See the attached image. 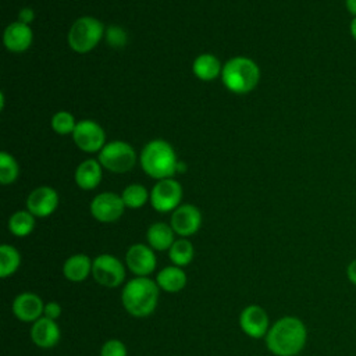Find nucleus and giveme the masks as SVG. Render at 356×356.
Masks as SVG:
<instances>
[{"label":"nucleus","instance_id":"obj_1","mask_svg":"<svg viewBox=\"0 0 356 356\" xmlns=\"http://www.w3.org/2000/svg\"><path fill=\"white\" fill-rule=\"evenodd\" d=\"M266 346L275 356H296L307 341L305 323L295 316L277 320L266 334Z\"/></svg>","mask_w":356,"mask_h":356},{"label":"nucleus","instance_id":"obj_2","mask_svg":"<svg viewBox=\"0 0 356 356\" xmlns=\"http://www.w3.org/2000/svg\"><path fill=\"white\" fill-rule=\"evenodd\" d=\"M159 291L157 282L149 277H135L122 288V306L134 317H147L156 310Z\"/></svg>","mask_w":356,"mask_h":356},{"label":"nucleus","instance_id":"obj_3","mask_svg":"<svg viewBox=\"0 0 356 356\" xmlns=\"http://www.w3.org/2000/svg\"><path fill=\"white\" fill-rule=\"evenodd\" d=\"M142 170L152 178L160 181L177 174L178 157L174 147L164 139H153L145 145L139 156Z\"/></svg>","mask_w":356,"mask_h":356},{"label":"nucleus","instance_id":"obj_4","mask_svg":"<svg viewBox=\"0 0 356 356\" xmlns=\"http://www.w3.org/2000/svg\"><path fill=\"white\" fill-rule=\"evenodd\" d=\"M221 79L229 92L235 95H246L257 86L260 68L252 58L236 56L222 65Z\"/></svg>","mask_w":356,"mask_h":356},{"label":"nucleus","instance_id":"obj_5","mask_svg":"<svg viewBox=\"0 0 356 356\" xmlns=\"http://www.w3.org/2000/svg\"><path fill=\"white\" fill-rule=\"evenodd\" d=\"M104 32V25L97 18L85 15L74 21L68 31L67 40L75 53L85 54L99 44Z\"/></svg>","mask_w":356,"mask_h":356},{"label":"nucleus","instance_id":"obj_6","mask_svg":"<svg viewBox=\"0 0 356 356\" xmlns=\"http://www.w3.org/2000/svg\"><path fill=\"white\" fill-rule=\"evenodd\" d=\"M99 163L103 168L124 174L134 168L136 163V153L134 147L124 140H111L99 152Z\"/></svg>","mask_w":356,"mask_h":356},{"label":"nucleus","instance_id":"obj_7","mask_svg":"<svg viewBox=\"0 0 356 356\" xmlns=\"http://www.w3.org/2000/svg\"><path fill=\"white\" fill-rule=\"evenodd\" d=\"M92 275L97 284L106 288H117L125 280V267L114 254L102 253L93 259Z\"/></svg>","mask_w":356,"mask_h":356},{"label":"nucleus","instance_id":"obj_8","mask_svg":"<svg viewBox=\"0 0 356 356\" xmlns=\"http://www.w3.org/2000/svg\"><path fill=\"white\" fill-rule=\"evenodd\" d=\"M182 200V186L174 178L157 181L150 191V204L159 213L174 211Z\"/></svg>","mask_w":356,"mask_h":356},{"label":"nucleus","instance_id":"obj_9","mask_svg":"<svg viewBox=\"0 0 356 356\" xmlns=\"http://www.w3.org/2000/svg\"><path fill=\"white\" fill-rule=\"evenodd\" d=\"M74 143L85 153H96L106 145L104 129L92 120H82L76 122L72 132Z\"/></svg>","mask_w":356,"mask_h":356},{"label":"nucleus","instance_id":"obj_10","mask_svg":"<svg viewBox=\"0 0 356 356\" xmlns=\"http://www.w3.org/2000/svg\"><path fill=\"white\" fill-rule=\"evenodd\" d=\"M125 204L121 195L102 192L90 202V214L100 222H114L124 214Z\"/></svg>","mask_w":356,"mask_h":356},{"label":"nucleus","instance_id":"obj_11","mask_svg":"<svg viewBox=\"0 0 356 356\" xmlns=\"http://www.w3.org/2000/svg\"><path fill=\"white\" fill-rule=\"evenodd\" d=\"M125 266L136 277H147L157 266L154 250L145 243L131 245L125 253Z\"/></svg>","mask_w":356,"mask_h":356},{"label":"nucleus","instance_id":"obj_12","mask_svg":"<svg viewBox=\"0 0 356 356\" xmlns=\"http://www.w3.org/2000/svg\"><path fill=\"white\" fill-rule=\"evenodd\" d=\"M170 225L181 238L191 236L202 225V213L195 204H179L171 214Z\"/></svg>","mask_w":356,"mask_h":356},{"label":"nucleus","instance_id":"obj_13","mask_svg":"<svg viewBox=\"0 0 356 356\" xmlns=\"http://www.w3.org/2000/svg\"><path fill=\"white\" fill-rule=\"evenodd\" d=\"M239 325L248 337L263 338L270 330V318L261 306L249 305L239 314Z\"/></svg>","mask_w":356,"mask_h":356},{"label":"nucleus","instance_id":"obj_14","mask_svg":"<svg viewBox=\"0 0 356 356\" xmlns=\"http://www.w3.org/2000/svg\"><path fill=\"white\" fill-rule=\"evenodd\" d=\"M58 206V193L51 186L35 188L26 199V210L35 217L43 218L51 216Z\"/></svg>","mask_w":356,"mask_h":356},{"label":"nucleus","instance_id":"obj_15","mask_svg":"<svg viewBox=\"0 0 356 356\" xmlns=\"http://www.w3.org/2000/svg\"><path fill=\"white\" fill-rule=\"evenodd\" d=\"M11 309L18 320L24 323H35L43 316L44 303L36 293L22 292L14 298Z\"/></svg>","mask_w":356,"mask_h":356},{"label":"nucleus","instance_id":"obj_16","mask_svg":"<svg viewBox=\"0 0 356 356\" xmlns=\"http://www.w3.org/2000/svg\"><path fill=\"white\" fill-rule=\"evenodd\" d=\"M61 338V331L56 320H50L44 316L32 323L31 327V339L32 342L42 349L54 348Z\"/></svg>","mask_w":356,"mask_h":356},{"label":"nucleus","instance_id":"obj_17","mask_svg":"<svg viewBox=\"0 0 356 356\" xmlns=\"http://www.w3.org/2000/svg\"><path fill=\"white\" fill-rule=\"evenodd\" d=\"M3 42L7 50L13 53L26 51L33 42V32L31 25L22 24L19 21L7 25L3 33Z\"/></svg>","mask_w":356,"mask_h":356},{"label":"nucleus","instance_id":"obj_18","mask_svg":"<svg viewBox=\"0 0 356 356\" xmlns=\"http://www.w3.org/2000/svg\"><path fill=\"white\" fill-rule=\"evenodd\" d=\"M103 177V167L99 163V160L88 159L83 160L75 170L74 178L75 184L83 189V191H92L95 189Z\"/></svg>","mask_w":356,"mask_h":356},{"label":"nucleus","instance_id":"obj_19","mask_svg":"<svg viewBox=\"0 0 356 356\" xmlns=\"http://www.w3.org/2000/svg\"><path fill=\"white\" fill-rule=\"evenodd\" d=\"M93 260L85 253H75L70 256L63 264V275L71 282H82L92 274Z\"/></svg>","mask_w":356,"mask_h":356},{"label":"nucleus","instance_id":"obj_20","mask_svg":"<svg viewBox=\"0 0 356 356\" xmlns=\"http://www.w3.org/2000/svg\"><path fill=\"white\" fill-rule=\"evenodd\" d=\"M186 273L182 270V267L174 264L161 268L156 275V282L159 288L168 293H177L182 291L186 285Z\"/></svg>","mask_w":356,"mask_h":356},{"label":"nucleus","instance_id":"obj_21","mask_svg":"<svg viewBox=\"0 0 356 356\" xmlns=\"http://www.w3.org/2000/svg\"><path fill=\"white\" fill-rule=\"evenodd\" d=\"M174 235H175V232L171 225L159 221V222H153L147 228L146 239H147L149 246L153 250L164 252V250H170V248L175 242Z\"/></svg>","mask_w":356,"mask_h":356},{"label":"nucleus","instance_id":"obj_22","mask_svg":"<svg viewBox=\"0 0 356 356\" xmlns=\"http://www.w3.org/2000/svg\"><path fill=\"white\" fill-rule=\"evenodd\" d=\"M192 71L200 81H213L221 75L222 65L220 60L211 53H203L193 60Z\"/></svg>","mask_w":356,"mask_h":356},{"label":"nucleus","instance_id":"obj_23","mask_svg":"<svg viewBox=\"0 0 356 356\" xmlns=\"http://www.w3.org/2000/svg\"><path fill=\"white\" fill-rule=\"evenodd\" d=\"M35 228V216L28 210L15 211L8 220V229L18 238L28 236Z\"/></svg>","mask_w":356,"mask_h":356},{"label":"nucleus","instance_id":"obj_24","mask_svg":"<svg viewBox=\"0 0 356 356\" xmlns=\"http://www.w3.org/2000/svg\"><path fill=\"white\" fill-rule=\"evenodd\" d=\"M193 256H195L193 245L186 238L175 239V242L168 250L170 260L172 261L174 266H178V267L188 266L193 260Z\"/></svg>","mask_w":356,"mask_h":356},{"label":"nucleus","instance_id":"obj_25","mask_svg":"<svg viewBox=\"0 0 356 356\" xmlns=\"http://www.w3.org/2000/svg\"><path fill=\"white\" fill-rule=\"evenodd\" d=\"M21 264V254L19 252L7 243H3L0 246V277L7 278L8 275H13Z\"/></svg>","mask_w":356,"mask_h":356},{"label":"nucleus","instance_id":"obj_26","mask_svg":"<svg viewBox=\"0 0 356 356\" xmlns=\"http://www.w3.org/2000/svg\"><path fill=\"white\" fill-rule=\"evenodd\" d=\"M125 207L140 209L147 200H150V193L140 184H129L121 193Z\"/></svg>","mask_w":356,"mask_h":356},{"label":"nucleus","instance_id":"obj_27","mask_svg":"<svg viewBox=\"0 0 356 356\" xmlns=\"http://www.w3.org/2000/svg\"><path fill=\"white\" fill-rule=\"evenodd\" d=\"M19 174V167L17 160L7 152L0 153V182L3 185H10L15 182Z\"/></svg>","mask_w":356,"mask_h":356},{"label":"nucleus","instance_id":"obj_28","mask_svg":"<svg viewBox=\"0 0 356 356\" xmlns=\"http://www.w3.org/2000/svg\"><path fill=\"white\" fill-rule=\"evenodd\" d=\"M50 125H51V129L58 135H68V134L72 135L76 127V121L71 113L58 111L51 117Z\"/></svg>","mask_w":356,"mask_h":356},{"label":"nucleus","instance_id":"obj_29","mask_svg":"<svg viewBox=\"0 0 356 356\" xmlns=\"http://www.w3.org/2000/svg\"><path fill=\"white\" fill-rule=\"evenodd\" d=\"M104 36H106V40L107 43L114 47V49H120V47H124L127 44V40H128V35L125 32V29H122L121 26L118 25H111L106 29L104 32Z\"/></svg>","mask_w":356,"mask_h":356},{"label":"nucleus","instance_id":"obj_30","mask_svg":"<svg viewBox=\"0 0 356 356\" xmlns=\"http://www.w3.org/2000/svg\"><path fill=\"white\" fill-rule=\"evenodd\" d=\"M100 356H128V350L122 341L113 338L102 345Z\"/></svg>","mask_w":356,"mask_h":356},{"label":"nucleus","instance_id":"obj_31","mask_svg":"<svg viewBox=\"0 0 356 356\" xmlns=\"http://www.w3.org/2000/svg\"><path fill=\"white\" fill-rule=\"evenodd\" d=\"M43 316L50 320H57L61 316V306L54 300L47 302L43 309Z\"/></svg>","mask_w":356,"mask_h":356},{"label":"nucleus","instance_id":"obj_32","mask_svg":"<svg viewBox=\"0 0 356 356\" xmlns=\"http://www.w3.org/2000/svg\"><path fill=\"white\" fill-rule=\"evenodd\" d=\"M35 19V13L31 7H24L18 13V21L26 25H31V22Z\"/></svg>","mask_w":356,"mask_h":356},{"label":"nucleus","instance_id":"obj_33","mask_svg":"<svg viewBox=\"0 0 356 356\" xmlns=\"http://www.w3.org/2000/svg\"><path fill=\"white\" fill-rule=\"evenodd\" d=\"M346 277L348 280L356 286V259L352 260L346 267Z\"/></svg>","mask_w":356,"mask_h":356},{"label":"nucleus","instance_id":"obj_34","mask_svg":"<svg viewBox=\"0 0 356 356\" xmlns=\"http://www.w3.org/2000/svg\"><path fill=\"white\" fill-rule=\"evenodd\" d=\"M345 6H346V10H348L350 14L356 15V0H346V1H345Z\"/></svg>","mask_w":356,"mask_h":356},{"label":"nucleus","instance_id":"obj_35","mask_svg":"<svg viewBox=\"0 0 356 356\" xmlns=\"http://www.w3.org/2000/svg\"><path fill=\"white\" fill-rule=\"evenodd\" d=\"M350 33H352V36H353V39L356 40V17L352 19V22H350Z\"/></svg>","mask_w":356,"mask_h":356}]
</instances>
